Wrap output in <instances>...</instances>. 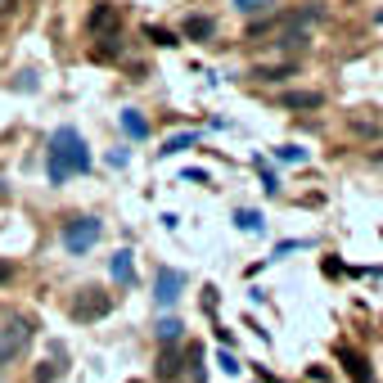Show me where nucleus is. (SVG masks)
<instances>
[{"label":"nucleus","mask_w":383,"mask_h":383,"mask_svg":"<svg viewBox=\"0 0 383 383\" xmlns=\"http://www.w3.org/2000/svg\"><path fill=\"white\" fill-rule=\"evenodd\" d=\"M100 234H104L100 217H72L64 226V248L68 253H91L95 244H100Z\"/></svg>","instance_id":"3"},{"label":"nucleus","mask_w":383,"mask_h":383,"mask_svg":"<svg viewBox=\"0 0 383 383\" xmlns=\"http://www.w3.org/2000/svg\"><path fill=\"white\" fill-rule=\"evenodd\" d=\"M280 163H307V149H298V144H284V149H275Z\"/></svg>","instance_id":"19"},{"label":"nucleus","mask_w":383,"mask_h":383,"mask_svg":"<svg viewBox=\"0 0 383 383\" xmlns=\"http://www.w3.org/2000/svg\"><path fill=\"white\" fill-rule=\"evenodd\" d=\"M144 36H149L154 45H176V36H171L167 28H144Z\"/></svg>","instance_id":"20"},{"label":"nucleus","mask_w":383,"mask_h":383,"mask_svg":"<svg viewBox=\"0 0 383 383\" xmlns=\"http://www.w3.org/2000/svg\"><path fill=\"white\" fill-rule=\"evenodd\" d=\"M118 28H122L118 5H95V9H91V32H95V41H108V36H118Z\"/></svg>","instance_id":"6"},{"label":"nucleus","mask_w":383,"mask_h":383,"mask_svg":"<svg viewBox=\"0 0 383 383\" xmlns=\"http://www.w3.org/2000/svg\"><path fill=\"white\" fill-rule=\"evenodd\" d=\"M108 307H113V298H104L100 289H81V298L72 302V316L77 320H100V316H108Z\"/></svg>","instance_id":"5"},{"label":"nucleus","mask_w":383,"mask_h":383,"mask_svg":"<svg viewBox=\"0 0 383 383\" xmlns=\"http://www.w3.org/2000/svg\"><path fill=\"white\" fill-rule=\"evenodd\" d=\"M280 104L284 108H320V104H325V95H320V91H293V95H284Z\"/></svg>","instance_id":"10"},{"label":"nucleus","mask_w":383,"mask_h":383,"mask_svg":"<svg viewBox=\"0 0 383 383\" xmlns=\"http://www.w3.org/2000/svg\"><path fill=\"white\" fill-rule=\"evenodd\" d=\"M108 275H113L118 284H135V253L131 248H118L113 262H108Z\"/></svg>","instance_id":"8"},{"label":"nucleus","mask_w":383,"mask_h":383,"mask_svg":"<svg viewBox=\"0 0 383 383\" xmlns=\"http://www.w3.org/2000/svg\"><path fill=\"white\" fill-rule=\"evenodd\" d=\"M32 333H36V325L28 316H5L0 320V365L14 361V356L32 343Z\"/></svg>","instance_id":"2"},{"label":"nucleus","mask_w":383,"mask_h":383,"mask_svg":"<svg viewBox=\"0 0 383 383\" xmlns=\"http://www.w3.org/2000/svg\"><path fill=\"white\" fill-rule=\"evenodd\" d=\"M293 72H298L293 64H275V68H253V77L257 81H284V77H293Z\"/></svg>","instance_id":"14"},{"label":"nucleus","mask_w":383,"mask_h":383,"mask_svg":"<svg viewBox=\"0 0 383 383\" xmlns=\"http://www.w3.org/2000/svg\"><path fill=\"white\" fill-rule=\"evenodd\" d=\"M122 131H127L131 140H144V135H149V122H144V113H135V108H122Z\"/></svg>","instance_id":"9"},{"label":"nucleus","mask_w":383,"mask_h":383,"mask_svg":"<svg viewBox=\"0 0 383 383\" xmlns=\"http://www.w3.org/2000/svg\"><path fill=\"white\" fill-rule=\"evenodd\" d=\"M338 361L348 365L352 383H375V375H370V370H365V356L356 352V348H348V343H343V348H338Z\"/></svg>","instance_id":"7"},{"label":"nucleus","mask_w":383,"mask_h":383,"mask_svg":"<svg viewBox=\"0 0 383 383\" xmlns=\"http://www.w3.org/2000/svg\"><path fill=\"white\" fill-rule=\"evenodd\" d=\"M181 329H185V325H181V320H176V316H163V320H158V325H154V333H158V343H167V348H171V343H176V338H181Z\"/></svg>","instance_id":"13"},{"label":"nucleus","mask_w":383,"mask_h":383,"mask_svg":"<svg viewBox=\"0 0 383 383\" xmlns=\"http://www.w3.org/2000/svg\"><path fill=\"white\" fill-rule=\"evenodd\" d=\"M217 361H221V370H226V375H234V370H239V361H234V356H230V352H221V356H217Z\"/></svg>","instance_id":"21"},{"label":"nucleus","mask_w":383,"mask_h":383,"mask_svg":"<svg viewBox=\"0 0 383 383\" xmlns=\"http://www.w3.org/2000/svg\"><path fill=\"white\" fill-rule=\"evenodd\" d=\"M194 144H199V135H194V131H181V135H167L163 154H181V149H194Z\"/></svg>","instance_id":"15"},{"label":"nucleus","mask_w":383,"mask_h":383,"mask_svg":"<svg viewBox=\"0 0 383 383\" xmlns=\"http://www.w3.org/2000/svg\"><path fill=\"white\" fill-rule=\"evenodd\" d=\"M154 375H158V379H176V375H181V352L167 348L163 356H158V370H154Z\"/></svg>","instance_id":"12"},{"label":"nucleus","mask_w":383,"mask_h":383,"mask_svg":"<svg viewBox=\"0 0 383 383\" xmlns=\"http://www.w3.org/2000/svg\"><path fill=\"white\" fill-rule=\"evenodd\" d=\"M0 5H9V0H0Z\"/></svg>","instance_id":"23"},{"label":"nucleus","mask_w":383,"mask_h":383,"mask_svg":"<svg viewBox=\"0 0 383 383\" xmlns=\"http://www.w3.org/2000/svg\"><path fill=\"white\" fill-rule=\"evenodd\" d=\"M270 5H275V0H234L239 14H262V9H270Z\"/></svg>","instance_id":"18"},{"label":"nucleus","mask_w":383,"mask_h":383,"mask_svg":"<svg viewBox=\"0 0 383 383\" xmlns=\"http://www.w3.org/2000/svg\"><path fill=\"white\" fill-rule=\"evenodd\" d=\"M9 275H14V266H9V262H0V284H5Z\"/></svg>","instance_id":"22"},{"label":"nucleus","mask_w":383,"mask_h":383,"mask_svg":"<svg viewBox=\"0 0 383 383\" xmlns=\"http://www.w3.org/2000/svg\"><path fill=\"white\" fill-rule=\"evenodd\" d=\"M181 289H185V275H181V270L158 266V275H154V302H158V307H176Z\"/></svg>","instance_id":"4"},{"label":"nucleus","mask_w":383,"mask_h":383,"mask_svg":"<svg viewBox=\"0 0 383 383\" xmlns=\"http://www.w3.org/2000/svg\"><path fill=\"white\" fill-rule=\"evenodd\" d=\"M352 127H356V135H370V140H375V135L383 131V127H379V122H375V118H361V113H356V118H352Z\"/></svg>","instance_id":"17"},{"label":"nucleus","mask_w":383,"mask_h":383,"mask_svg":"<svg viewBox=\"0 0 383 383\" xmlns=\"http://www.w3.org/2000/svg\"><path fill=\"white\" fill-rule=\"evenodd\" d=\"M212 28H217V23L203 18V14H190V18H185V36H190V41H207V36H212Z\"/></svg>","instance_id":"11"},{"label":"nucleus","mask_w":383,"mask_h":383,"mask_svg":"<svg viewBox=\"0 0 383 383\" xmlns=\"http://www.w3.org/2000/svg\"><path fill=\"white\" fill-rule=\"evenodd\" d=\"M234 226H239V230H262V217H257V212H248V207H244V212H234Z\"/></svg>","instance_id":"16"},{"label":"nucleus","mask_w":383,"mask_h":383,"mask_svg":"<svg viewBox=\"0 0 383 383\" xmlns=\"http://www.w3.org/2000/svg\"><path fill=\"white\" fill-rule=\"evenodd\" d=\"M45 171H50V185H64L81 171H91V149H86L77 127H59L50 135V158H45Z\"/></svg>","instance_id":"1"}]
</instances>
